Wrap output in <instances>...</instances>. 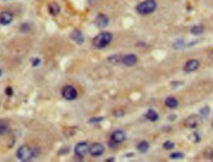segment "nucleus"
<instances>
[{"label":"nucleus","instance_id":"nucleus-1","mask_svg":"<svg viewBox=\"0 0 213 162\" xmlns=\"http://www.w3.org/2000/svg\"><path fill=\"white\" fill-rule=\"evenodd\" d=\"M113 40V35L109 32H103L95 37L93 44L97 49H104Z\"/></svg>","mask_w":213,"mask_h":162},{"label":"nucleus","instance_id":"nucleus-2","mask_svg":"<svg viewBox=\"0 0 213 162\" xmlns=\"http://www.w3.org/2000/svg\"><path fill=\"white\" fill-rule=\"evenodd\" d=\"M157 8V3L155 0H145L138 4L136 7V11L140 15H148L155 11Z\"/></svg>","mask_w":213,"mask_h":162},{"label":"nucleus","instance_id":"nucleus-3","mask_svg":"<svg viewBox=\"0 0 213 162\" xmlns=\"http://www.w3.org/2000/svg\"><path fill=\"white\" fill-rule=\"evenodd\" d=\"M17 157L21 161H29L32 158L36 157L34 148L30 147L28 145H22L17 150Z\"/></svg>","mask_w":213,"mask_h":162},{"label":"nucleus","instance_id":"nucleus-4","mask_svg":"<svg viewBox=\"0 0 213 162\" xmlns=\"http://www.w3.org/2000/svg\"><path fill=\"white\" fill-rule=\"evenodd\" d=\"M62 97H63L65 100L67 101H72L74 99H76L77 97V90L75 89L73 86L71 85H66L63 87L61 91Z\"/></svg>","mask_w":213,"mask_h":162},{"label":"nucleus","instance_id":"nucleus-5","mask_svg":"<svg viewBox=\"0 0 213 162\" xmlns=\"http://www.w3.org/2000/svg\"><path fill=\"white\" fill-rule=\"evenodd\" d=\"M202 122V118L200 116H197V115H192V116H189L188 118L184 120V125L188 129H195L197 126L201 124Z\"/></svg>","mask_w":213,"mask_h":162},{"label":"nucleus","instance_id":"nucleus-6","mask_svg":"<svg viewBox=\"0 0 213 162\" xmlns=\"http://www.w3.org/2000/svg\"><path fill=\"white\" fill-rule=\"evenodd\" d=\"M75 155L78 157H84L88 152H89V146H88V143L85 141L79 142V143L76 144L74 149Z\"/></svg>","mask_w":213,"mask_h":162},{"label":"nucleus","instance_id":"nucleus-7","mask_svg":"<svg viewBox=\"0 0 213 162\" xmlns=\"http://www.w3.org/2000/svg\"><path fill=\"white\" fill-rule=\"evenodd\" d=\"M89 152L92 156H101L105 152V147L101 143H94L89 147Z\"/></svg>","mask_w":213,"mask_h":162},{"label":"nucleus","instance_id":"nucleus-8","mask_svg":"<svg viewBox=\"0 0 213 162\" xmlns=\"http://www.w3.org/2000/svg\"><path fill=\"white\" fill-rule=\"evenodd\" d=\"M125 139H126V135H125V133H124V131H119V129L113 131V133H111V141L115 142V143H117V144L122 143V142L125 140Z\"/></svg>","mask_w":213,"mask_h":162},{"label":"nucleus","instance_id":"nucleus-9","mask_svg":"<svg viewBox=\"0 0 213 162\" xmlns=\"http://www.w3.org/2000/svg\"><path fill=\"white\" fill-rule=\"evenodd\" d=\"M199 67V61L197 59H190L188 60L186 62L184 66V69L186 72H192V71H195L197 68Z\"/></svg>","mask_w":213,"mask_h":162},{"label":"nucleus","instance_id":"nucleus-10","mask_svg":"<svg viewBox=\"0 0 213 162\" xmlns=\"http://www.w3.org/2000/svg\"><path fill=\"white\" fill-rule=\"evenodd\" d=\"M13 20V13L10 11H3L0 13V24L1 25H9Z\"/></svg>","mask_w":213,"mask_h":162},{"label":"nucleus","instance_id":"nucleus-11","mask_svg":"<svg viewBox=\"0 0 213 162\" xmlns=\"http://www.w3.org/2000/svg\"><path fill=\"white\" fill-rule=\"evenodd\" d=\"M95 24L98 28H105L109 24V18L104 14H99L95 19Z\"/></svg>","mask_w":213,"mask_h":162},{"label":"nucleus","instance_id":"nucleus-12","mask_svg":"<svg viewBox=\"0 0 213 162\" xmlns=\"http://www.w3.org/2000/svg\"><path fill=\"white\" fill-rule=\"evenodd\" d=\"M137 61V57H135L132 53H129V55H126L124 57H122V63L125 64L126 66H132L136 63Z\"/></svg>","mask_w":213,"mask_h":162},{"label":"nucleus","instance_id":"nucleus-13","mask_svg":"<svg viewBox=\"0 0 213 162\" xmlns=\"http://www.w3.org/2000/svg\"><path fill=\"white\" fill-rule=\"evenodd\" d=\"M70 37H71V39H72L74 42H76L77 44H79V45H81V44H83V42H84V37H83V35H82V33H81L79 30H74V31L71 33V35H70Z\"/></svg>","mask_w":213,"mask_h":162},{"label":"nucleus","instance_id":"nucleus-14","mask_svg":"<svg viewBox=\"0 0 213 162\" xmlns=\"http://www.w3.org/2000/svg\"><path fill=\"white\" fill-rule=\"evenodd\" d=\"M9 131V123L6 120H0V135H4Z\"/></svg>","mask_w":213,"mask_h":162},{"label":"nucleus","instance_id":"nucleus-15","mask_svg":"<svg viewBox=\"0 0 213 162\" xmlns=\"http://www.w3.org/2000/svg\"><path fill=\"white\" fill-rule=\"evenodd\" d=\"M165 104L167 107L171 108V109H174V108H176L178 106V101H177V99L174 98V97H168L165 101Z\"/></svg>","mask_w":213,"mask_h":162},{"label":"nucleus","instance_id":"nucleus-16","mask_svg":"<svg viewBox=\"0 0 213 162\" xmlns=\"http://www.w3.org/2000/svg\"><path fill=\"white\" fill-rule=\"evenodd\" d=\"M49 13H50L51 15H53V16H56L57 14L60 12V7L59 5L57 3H51L50 5H49Z\"/></svg>","mask_w":213,"mask_h":162},{"label":"nucleus","instance_id":"nucleus-17","mask_svg":"<svg viewBox=\"0 0 213 162\" xmlns=\"http://www.w3.org/2000/svg\"><path fill=\"white\" fill-rule=\"evenodd\" d=\"M145 116H146V118L149 121H151V122H155V121H157L159 119L158 114H157L154 110H148Z\"/></svg>","mask_w":213,"mask_h":162},{"label":"nucleus","instance_id":"nucleus-18","mask_svg":"<svg viewBox=\"0 0 213 162\" xmlns=\"http://www.w3.org/2000/svg\"><path fill=\"white\" fill-rule=\"evenodd\" d=\"M137 149H138L142 153L147 152V150L149 149V143H148L147 141H145V140L140 141L138 144H137Z\"/></svg>","mask_w":213,"mask_h":162},{"label":"nucleus","instance_id":"nucleus-19","mask_svg":"<svg viewBox=\"0 0 213 162\" xmlns=\"http://www.w3.org/2000/svg\"><path fill=\"white\" fill-rule=\"evenodd\" d=\"M203 31H204V28H203V26H201V25H195L190 29L191 34H193V35H200V34L203 33Z\"/></svg>","mask_w":213,"mask_h":162},{"label":"nucleus","instance_id":"nucleus-20","mask_svg":"<svg viewBox=\"0 0 213 162\" xmlns=\"http://www.w3.org/2000/svg\"><path fill=\"white\" fill-rule=\"evenodd\" d=\"M107 60L113 64H118L120 62H122V57H120L118 55H113L107 58Z\"/></svg>","mask_w":213,"mask_h":162},{"label":"nucleus","instance_id":"nucleus-21","mask_svg":"<svg viewBox=\"0 0 213 162\" xmlns=\"http://www.w3.org/2000/svg\"><path fill=\"white\" fill-rule=\"evenodd\" d=\"M204 158L205 159H212L213 158V149L212 148H206L204 150Z\"/></svg>","mask_w":213,"mask_h":162},{"label":"nucleus","instance_id":"nucleus-22","mask_svg":"<svg viewBox=\"0 0 213 162\" xmlns=\"http://www.w3.org/2000/svg\"><path fill=\"white\" fill-rule=\"evenodd\" d=\"M163 147H164V149H167V150L173 149V148L175 147V143H174L173 141L167 140V141H165L164 144H163Z\"/></svg>","mask_w":213,"mask_h":162},{"label":"nucleus","instance_id":"nucleus-23","mask_svg":"<svg viewBox=\"0 0 213 162\" xmlns=\"http://www.w3.org/2000/svg\"><path fill=\"white\" fill-rule=\"evenodd\" d=\"M199 113H200L201 117H207L208 115H209L210 113V109L209 107H207V106H205V107L201 108L200 111H199Z\"/></svg>","mask_w":213,"mask_h":162},{"label":"nucleus","instance_id":"nucleus-24","mask_svg":"<svg viewBox=\"0 0 213 162\" xmlns=\"http://www.w3.org/2000/svg\"><path fill=\"white\" fill-rule=\"evenodd\" d=\"M170 158L171 159H182L184 158V154L182 152H174L170 155Z\"/></svg>","mask_w":213,"mask_h":162},{"label":"nucleus","instance_id":"nucleus-25","mask_svg":"<svg viewBox=\"0 0 213 162\" xmlns=\"http://www.w3.org/2000/svg\"><path fill=\"white\" fill-rule=\"evenodd\" d=\"M182 45H184V42H182V40H178L177 42L174 44V47H175V49H180V47H182Z\"/></svg>","mask_w":213,"mask_h":162},{"label":"nucleus","instance_id":"nucleus-26","mask_svg":"<svg viewBox=\"0 0 213 162\" xmlns=\"http://www.w3.org/2000/svg\"><path fill=\"white\" fill-rule=\"evenodd\" d=\"M192 139H193V141H194V142H198L199 141V137H198V135H197L196 133H192Z\"/></svg>","mask_w":213,"mask_h":162},{"label":"nucleus","instance_id":"nucleus-27","mask_svg":"<svg viewBox=\"0 0 213 162\" xmlns=\"http://www.w3.org/2000/svg\"><path fill=\"white\" fill-rule=\"evenodd\" d=\"M5 93L8 95V96H11V95L13 94V90H12V88H11V87H7V88H6V89H5Z\"/></svg>","mask_w":213,"mask_h":162},{"label":"nucleus","instance_id":"nucleus-28","mask_svg":"<svg viewBox=\"0 0 213 162\" xmlns=\"http://www.w3.org/2000/svg\"><path fill=\"white\" fill-rule=\"evenodd\" d=\"M40 60L38 59V58H35V59L33 60V65L34 66H38V64H40Z\"/></svg>","mask_w":213,"mask_h":162},{"label":"nucleus","instance_id":"nucleus-29","mask_svg":"<svg viewBox=\"0 0 213 162\" xmlns=\"http://www.w3.org/2000/svg\"><path fill=\"white\" fill-rule=\"evenodd\" d=\"M103 118H99V119H92L90 120V122H99V121H102Z\"/></svg>","mask_w":213,"mask_h":162},{"label":"nucleus","instance_id":"nucleus-30","mask_svg":"<svg viewBox=\"0 0 213 162\" xmlns=\"http://www.w3.org/2000/svg\"><path fill=\"white\" fill-rule=\"evenodd\" d=\"M0 76H1V70H0Z\"/></svg>","mask_w":213,"mask_h":162},{"label":"nucleus","instance_id":"nucleus-31","mask_svg":"<svg viewBox=\"0 0 213 162\" xmlns=\"http://www.w3.org/2000/svg\"><path fill=\"white\" fill-rule=\"evenodd\" d=\"M212 127H213V123H212Z\"/></svg>","mask_w":213,"mask_h":162}]
</instances>
